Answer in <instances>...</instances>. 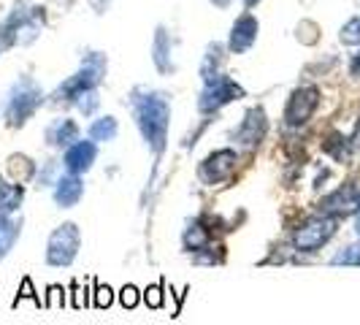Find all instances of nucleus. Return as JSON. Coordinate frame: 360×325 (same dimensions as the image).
Wrapping results in <instances>:
<instances>
[{"instance_id":"nucleus-29","label":"nucleus","mask_w":360,"mask_h":325,"mask_svg":"<svg viewBox=\"0 0 360 325\" xmlns=\"http://www.w3.org/2000/svg\"><path fill=\"white\" fill-rule=\"evenodd\" d=\"M71 290H73V309H84L90 304V301H87V290L79 288V282H73Z\"/></svg>"},{"instance_id":"nucleus-20","label":"nucleus","mask_w":360,"mask_h":325,"mask_svg":"<svg viewBox=\"0 0 360 325\" xmlns=\"http://www.w3.org/2000/svg\"><path fill=\"white\" fill-rule=\"evenodd\" d=\"M325 152H330L336 160H347V155H349V144H347V139H342V136H330L328 139V144H325Z\"/></svg>"},{"instance_id":"nucleus-1","label":"nucleus","mask_w":360,"mask_h":325,"mask_svg":"<svg viewBox=\"0 0 360 325\" xmlns=\"http://www.w3.org/2000/svg\"><path fill=\"white\" fill-rule=\"evenodd\" d=\"M130 103H133V114H136V122H139L144 141L155 149V155H162L165 141H168V120H171V106H168L165 95L139 87L133 92Z\"/></svg>"},{"instance_id":"nucleus-33","label":"nucleus","mask_w":360,"mask_h":325,"mask_svg":"<svg viewBox=\"0 0 360 325\" xmlns=\"http://www.w3.org/2000/svg\"><path fill=\"white\" fill-rule=\"evenodd\" d=\"M355 139H360V122H358V127H355Z\"/></svg>"},{"instance_id":"nucleus-17","label":"nucleus","mask_w":360,"mask_h":325,"mask_svg":"<svg viewBox=\"0 0 360 325\" xmlns=\"http://www.w3.org/2000/svg\"><path fill=\"white\" fill-rule=\"evenodd\" d=\"M8 174H11L19 184H25L27 179L36 177V162L30 160V158H25V155H11V158H8Z\"/></svg>"},{"instance_id":"nucleus-14","label":"nucleus","mask_w":360,"mask_h":325,"mask_svg":"<svg viewBox=\"0 0 360 325\" xmlns=\"http://www.w3.org/2000/svg\"><path fill=\"white\" fill-rule=\"evenodd\" d=\"M46 141L52 146H68L79 141V125L73 120H54L52 125L46 127Z\"/></svg>"},{"instance_id":"nucleus-19","label":"nucleus","mask_w":360,"mask_h":325,"mask_svg":"<svg viewBox=\"0 0 360 325\" xmlns=\"http://www.w3.org/2000/svg\"><path fill=\"white\" fill-rule=\"evenodd\" d=\"M117 136V120L114 117H103V120H95L90 127V139L92 141H114Z\"/></svg>"},{"instance_id":"nucleus-26","label":"nucleus","mask_w":360,"mask_h":325,"mask_svg":"<svg viewBox=\"0 0 360 325\" xmlns=\"http://www.w3.org/2000/svg\"><path fill=\"white\" fill-rule=\"evenodd\" d=\"M144 301H146V307H152V309L162 307V282L160 285H152V288L144 290Z\"/></svg>"},{"instance_id":"nucleus-24","label":"nucleus","mask_w":360,"mask_h":325,"mask_svg":"<svg viewBox=\"0 0 360 325\" xmlns=\"http://www.w3.org/2000/svg\"><path fill=\"white\" fill-rule=\"evenodd\" d=\"M63 304H65V290L60 288V285H52V288L46 290V301H44V307L60 309Z\"/></svg>"},{"instance_id":"nucleus-11","label":"nucleus","mask_w":360,"mask_h":325,"mask_svg":"<svg viewBox=\"0 0 360 325\" xmlns=\"http://www.w3.org/2000/svg\"><path fill=\"white\" fill-rule=\"evenodd\" d=\"M266 127H269L266 111H263V108H250L247 117H244V122H241V127H238V133H236V139H238L241 146H255L263 141Z\"/></svg>"},{"instance_id":"nucleus-4","label":"nucleus","mask_w":360,"mask_h":325,"mask_svg":"<svg viewBox=\"0 0 360 325\" xmlns=\"http://www.w3.org/2000/svg\"><path fill=\"white\" fill-rule=\"evenodd\" d=\"M333 234H336V217H311L292 234V244H295L298 253H317L323 244L330 241Z\"/></svg>"},{"instance_id":"nucleus-32","label":"nucleus","mask_w":360,"mask_h":325,"mask_svg":"<svg viewBox=\"0 0 360 325\" xmlns=\"http://www.w3.org/2000/svg\"><path fill=\"white\" fill-rule=\"evenodd\" d=\"M217 6H228V3H231V0H214Z\"/></svg>"},{"instance_id":"nucleus-28","label":"nucleus","mask_w":360,"mask_h":325,"mask_svg":"<svg viewBox=\"0 0 360 325\" xmlns=\"http://www.w3.org/2000/svg\"><path fill=\"white\" fill-rule=\"evenodd\" d=\"M342 41L344 44H358L360 41V19H355L352 25H347V27H344Z\"/></svg>"},{"instance_id":"nucleus-31","label":"nucleus","mask_w":360,"mask_h":325,"mask_svg":"<svg viewBox=\"0 0 360 325\" xmlns=\"http://www.w3.org/2000/svg\"><path fill=\"white\" fill-rule=\"evenodd\" d=\"M352 68H355V71L360 73V54H358V60H355V65H352Z\"/></svg>"},{"instance_id":"nucleus-16","label":"nucleus","mask_w":360,"mask_h":325,"mask_svg":"<svg viewBox=\"0 0 360 325\" xmlns=\"http://www.w3.org/2000/svg\"><path fill=\"white\" fill-rule=\"evenodd\" d=\"M19 234H22V222L11 219L8 215H0V260L14 250Z\"/></svg>"},{"instance_id":"nucleus-18","label":"nucleus","mask_w":360,"mask_h":325,"mask_svg":"<svg viewBox=\"0 0 360 325\" xmlns=\"http://www.w3.org/2000/svg\"><path fill=\"white\" fill-rule=\"evenodd\" d=\"M184 250H190V253H203V250H209V231H206L200 222H193V225L184 231Z\"/></svg>"},{"instance_id":"nucleus-8","label":"nucleus","mask_w":360,"mask_h":325,"mask_svg":"<svg viewBox=\"0 0 360 325\" xmlns=\"http://www.w3.org/2000/svg\"><path fill=\"white\" fill-rule=\"evenodd\" d=\"M236 162H238V155H236L233 149H217V152H212L206 160L200 162V181L203 184H217V181L228 179L236 171Z\"/></svg>"},{"instance_id":"nucleus-27","label":"nucleus","mask_w":360,"mask_h":325,"mask_svg":"<svg viewBox=\"0 0 360 325\" xmlns=\"http://www.w3.org/2000/svg\"><path fill=\"white\" fill-rule=\"evenodd\" d=\"M22 298H33L38 307H41V295L33 293V282H30V276H25V279H22V290H19L17 298H14V307H19V301H22Z\"/></svg>"},{"instance_id":"nucleus-5","label":"nucleus","mask_w":360,"mask_h":325,"mask_svg":"<svg viewBox=\"0 0 360 325\" xmlns=\"http://www.w3.org/2000/svg\"><path fill=\"white\" fill-rule=\"evenodd\" d=\"M103 71H106V63H103L101 54H95V57H90V63H87L82 71L76 73V76H71L60 90L54 92V98H57V101H76L82 92L95 90V84L101 82Z\"/></svg>"},{"instance_id":"nucleus-3","label":"nucleus","mask_w":360,"mask_h":325,"mask_svg":"<svg viewBox=\"0 0 360 325\" xmlns=\"http://www.w3.org/2000/svg\"><path fill=\"white\" fill-rule=\"evenodd\" d=\"M41 90H38L36 84L30 82V79H22L14 84V90L8 95V106H6V122L11 127H19L25 125L33 114H36V108L41 106Z\"/></svg>"},{"instance_id":"nucleus-35","label":"nucleus","mask_w":360,"mask_h":325,"mask_svg":"<svg viewBox=\"0 0 360 325\" xmlns=\"http://www.w3.org/2000/svg\"><path fill=\"white\" fill-rule=\"evenodd\" d=\"M358 231H360V225H358Z\"/></svg>"},{"instance_id":"nucleus-34","label":"nucleus","mask_w":360,"mask_h":325,"mask_svg":"<svg viewBox=\"0 0 360 325\" xmlns=\"http://www.w3.org/2000/svg\"><path fill=\"white\" fill-rule=\"evenodd\" d=\"M252 3H255V0H247V6H252Z\"/></svg>"},{"instance_id":"nucleus-6","label":"nucleus","mask_w":360,"mask_h":325,"mask_svg":"<svg viewBox=\"0 0 360 325\" xmlns=\"http://www.w3.org/2000/svg\"><path fill=\"white\" fill-rule=\"evenodd\" d=\"M238 98H244V90L236 84L233 79L217 76L212 82H206V90L200 95L198 108L209 114V111H217V108H222L225 103H231V101H238Z\"/></svg>"},{"instance_id":"nucleus-2","label":"nucleus","mask_w":360,"mask_h":325,"mask_svg":"<svg viewBox=\"0 0 360 325\" xmlns=\"http://www.w3.org/2000/svg\"><path fill=\"white\" fill-rule=\"evenodd\" d=\"M82 247V234L76 228V222H63L52 236H49V244H46V263L54 269H65L71 266L79 255Z\"/></svg>"},{"instance_id":"nucleus-15","label":"nucleus","mask_w":360,"mask_h":325,"mask_svg":"<svg viewBox=\"0 0 360 325\" xmlns=\"http://www.w3.org/2000/svg\"><path fill=\"white\" fill-rule=\"evenodd\" d=\"M25 200V184H11V181L0 179V215H14L19 212Z\"/></svg>"},{"instance_id":"nucleus-23","label":"nucleus","mask_w":360,"mask_h":325,"mask_svg":"<svg viewBox=\"0 0 360 325\" xmlns=\"http://www.w3.org/2000/svg\"><path fill=\"white\" fill-rule=\"evenodd\" d=\"M111 304H114V290L108 285H95V307L108 309Z\"/></svg>"},{"instance_id":"nucleus-25","label":"nucleus","mask_w":360,"mask_h":325,"mask_svg":"<svg viewBox=\"0 0 360 325\" xmlns=\"http://www.w3.org/2000/svg\"><path fill=\"white\" fill-rule=\"evenodd\" d=\"M76 106H79V111H84V114H92L95 106H98V95H95V90L82 92V95L76 98Z\"/></svg>"},{"instance_id":"nucleus-12","label":"nucleus","mask_w":360,"mask_h":325,"mask_svg":"<svg viewBox=\"0 0 360 325\" xmlns=\"http://www.w3.org/2000/svg\"><path fill=\"white\" fill-rule=\"evenodd\" d=\"M82 196H84V181L79 179V174H65L54 184V203L63 206V209L76 206L82 200Z\"/></svg>"},{"instance_id":"nucleus-30","label":"nucleus","mask_w":360,"mask_h":325,"mask_svg":"<svg viewBox=\"0 0 360 325\" xmlns=\"http://www.w3.org/2000/svg\"><path fill=\"white\" fill-rule=\"evenodd\" d=\"M54 174H57V162H49V165H46V171H44V174H41V177H38V181H41V187H44V184H57V179H52Z\"/></svg>"},{"instance_id":"nucleus-21","label":"nucleus","mask_w":360,"mask_h":325,"mask_svg":"<svg viewBox=\"0 0 360 325\" xmlns=\"http://www.w3.org/2000/svg\"><path fill=\"white\" fill-rule=\"evenodd\" d=\"M139 301H141V293L136 285H125V288L120 290V304L125 309H136L139 307Z\"/></svg>"},{"instance_id":"nucleus-9","label":"nucleus","mask_w":360,"mask_h":325,"mask_svg":"<svg viewBox=\"0 0 360 325\" xmlns=\"http://www.w3.org/2000/svg\"><path fill=\"white\" fill-rule=\"evenodd\" d=\"M360 206V190H355L352 184L342 187L336 193H330L328 198L320 203V212L328 217H344V215H355Z\"/></svg>"},{"instance_id":"nucleus-22","label":"nucleus","mask_w":360,"mask_h":325,"mask_svg":"<svg viewBox=\"0 0 360 325\" xmlns=\"http://www.w3.org/2000/svg\"><path fill=\"white\" fill-rule=\"evenodd\" d=\"M336 266H360V247H347L333 257Z\"/></svg>"},{"instance_id":"nucleus-10","label":"nucleus","mask_w":360,"mask_h":325,"mask_svg":"<svg viewBox=\"0 0 360 325\" xmlns=\"http://www.w3.org/2000/svg\"><path fill=\"white\" fill-rule=\"evenodd\" d=\"M98 158V149L95 144L90 141H76L65 149V155H63V165H65V171L68 174H84V171H90L92 162Z\"/></svg>"},{"instance_id":"nucleus-13","label":"nucleus","mask_w":360,"mask_h":325,"mask_svg":"<svg viewBox=\"0 0 360 325\" xmlns=\"http://www.w3.org/2000/svg\"><path fill=\"white\" fill-rule=\"evenodd\" d=\"M255 38H257V19L252 14L238 17L233 25V33H231V52L236 54L247 52L255 44Z\"/></svg>"},{"instance_id":"nucleus-7","label":"nucleus","mask_w":360,"mask_h":325,"mask_svg":"<svg viewBox=\"0 0 360 325\" xmlns=\"http://www.w3.org/2000/svg\"><path fill=\"white\" fill-rule=\"evenodd\" d=\"M320 103V92L317 87H301V90L292 92L290 98L288 108H285V122L290 127H298V125H307L314 114V108Z\"/></svg>"}]
</instances>
